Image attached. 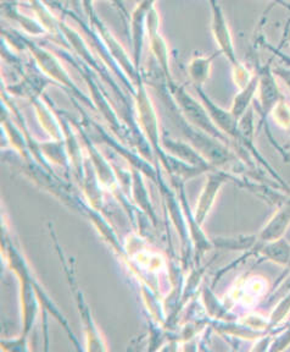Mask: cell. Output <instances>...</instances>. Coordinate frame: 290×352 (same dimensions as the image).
I'll use <instances>...</instances> for the list:
<instances>
[{"mask_svg":"<svg viewBox=\"0 0 290 352\" xmlns=\"http://www.w3.org/2000/svg\"><path fill=\"white\" fill-rule=\"evenodd\" d=\"M87 17L89 22H90V26L99 33V36L104 41L105 45H106L110 55L112 56V59L115 60V63H117L123 70H126L130 76L139 78L137 76V72H136L138 69L137 65L132 63L130 56L125 52V48L121 45L120 42L116 39L115 36L110 32L109 28L105 26L104 22L99 19L98 15L95 14V11Z\"/></svg>","mask_w":290,"mask_h":352,"instance_id":"cell-3","label":"cell"},{"mask_svg":"<svg viewBox=\"0 0 290 352\" xmlns=\"http://www.w3.org/2000/svg\"><path fill=\"white\" fill-rule=\"evenodd\" d=\"M232 69H233V72H232L233 81L239 87V89L245 87L255 75V74H252V72L243 63H239L236 66H232Z\"/></svg>","mask_w":290,"mask_h":352,"instance_id":"cell-13","label":"cell"},{"mask_svg":"<svg viewBox=\"0 0 290 352\" xmlns=\"http://www.w3.org/2000/svg\"><path fill=\"white\" fill-rule=\"evenodd\" d=\"M28 3L31 4V8L34 11L37 21L47 31V34H49L50 37H53V38H58V44L62 47V50L70 48V44L66 41V37L61 31V20L56 19L51 10L48 9V6L43 0H28Z\"/></svg>","mask_w":290,"mask_h":352,"instance_id":"cell-7","label":"cell"},{"mask_svg":"<svg viewBox=\"0 0 290 352\" xmlns=\"http://www.w3.org/2000/svg\"><path fill=\"white\" fill-rule=\"evenodd\" d=\"M226 176L221 175H214L211 176V179H210V182H208V187H206V191L204 193L203 197H202V201H203V204H200V213H199V217L202 218V217H205V214L208 213V209L211 207V204L214 202L215 195L219 191V186H221V184L225 182Z\"/></svg>","mask_w":290,"mask_h":352,"instance_id":"cell-11","label":"cell"},{"mask_svg":"<svg viewBox=\"0 0 290 352\" xmlns=\"http://www.w3.org/2000/svg\"><path fill=\"white\" fill-rule=\"evenodd\" d=\"M208 4L211 9V31H213L215 42L219 45V52L225 55L227 60L230 61V65L236 66L241 61L237 58L233 37H232L230 25L226 19L223 9L219 6L217 0H208Z\"/></svg>","mask_w":290,"mask_h":352,"instance_id":"cell-2","label":"cell"},{"mask_svg":"<svg viewBox=\"0 0 290 352\" xmlns=\"http://www.w3.org/2000/svg\"><path fill=\"white\" fill-rule=\"evenodd\" d=\"M276 345L277 346L274 347V350H283L288 345H290V328L285 331L283 336H280L278 340L276 341Z\"/></svg>","mask_w":290,"mask_h":352,"instance_id":"cell-17","label":"cell"},{"mask_svg":"<svg viewBox=\"0 0 290 352\" xmlns=\"http://www.w3.org/2000/svg\"><path fill=\"white\" fill-rule=\"evenodd\" d=\"M274 1H276L277 4H280V6H285V8H288V9H290V6H288L287 3H285L283 0H274Z\"/></svg>","mask_w":290,"mask_h":352,"instance_id":"cell-18","label":"cell"},{"mask_svg":"<svg viewBox=\"0 0 290 352\" xmlns=\"http://www.w3.org/2000/svg\"><path fill=\"white\" fill-rule=\"evenodd\" d=\"M289 42H290V31H289Z\"/></svg>","mask_w":290,"mask_h":352,"instance_id":"cell-19","label":"cell"},{"mask_svg":"<svg viewBox=\"0 0 290 352\" xmlns=\"http://www.w3.org/2000/svg\"><path fill=\"white\" fill-rule=\"evenodd\" d=\"M154 6H156V0H139L137 8L132 14V45L134 50V64L137 67L141 64L144 36L147 34V20Z\"/></svg>","mask_w":290,"mask_h":352,"instance_id":"cell-6","label":"cell"},{"mask_svg":"<svg viewBox=\"0 0 290 352\" xmlns=\"http://www.w3.org/2000/svg\"><path fill=\"white\" fill-rule=\"evenodd\" d=\"M258 74H255L252 81L247 83L245 87L239 89V92L237 94L234 102L232 104L230 111L233 113V116H236L237 119H241V116L250 109V104H252V99L255 97V94L258 92Z\"/></svg>","mask_w":290,"mask_h":352,"instance_id":"cell-9","label":"cell"},{"mask_svg":"<svg viewBox=\"0 0 290 352\" xmlns=\"http://www.w3.org/2000/svg\"><path fill=\"white\" fill-rule=\"evenodd\" d=\"M1 12L3 15L9 17L11 20L16 21L19 26L26 31L28 34L32 36H43L47 34V31L44 30L43 26L39 23L37 20H33L31 17L26 16L21 14L17 9L16 1L14 0H3L1 3Z\"/></svg>","mask_w":290,"mask_h":352,"instance_id":"cell-8","label":"cell"},{"mask_svg":"<svg viewBox=\"0 0 290 352\" xmlns=\"http://www.w3.org/2000/svg\"><path fill=\"white\" fill-rule=\"evenodd\" d=\"M147 36L152 54L167 77H170V52L166 41L160 32V16L156 6H154L149 12L147 20Z\"/></svg>","mask_w":290,"mask_h":352,"instance_id":"cell-5","label":"cell"},{"mask_svg":"<svg viewBox=\"0 0 290 352\" xmlns=\"http://www.w3.org/2000/svg\"><path fill=\"white\" fill-rule=\"evenodd\" d=\"M216 55L217 54L213 55V56H197L189 63L188 72L195 83V86H203L204 83L206 82Z\"/></svg>","mask_w":290,"mask_h":352,"instance_id":"cell-10","label":"cell"},{"mask_svg":"<svg viewBox=\"0 0 290 352\" xmlns=\"http://www.w3.org/2000/svg\"><path fill=\"white\" fill-rule=\"evenodd\" d=\"M274 74L277 77L287 85L290 91V66H276L274 69Z\"/></svg>","mask_w":290,"mask_h":352,"instance_id":"cell-16","label":"cell"},{"mask_svg":"<svg viewBox=\"0 0 290 352\" xmlns=\"http://www.w3.org/2000/svg\"><path fill=\"white\" fill-rule=\"evenodd\" d=\"M175 97L177 102H178V104L181 105L182 110H183L184 116H186V119L192 121V124H194L199 129H202L204 132H206L210 136L217 138L219 141H227L225 133L219 131V127L215 125L214 120L211 119V116L208 114V111L205 107L199 104L197 100H194L182 88H176Z\"/></svg>","mask_w":290,"mask_h":352,"instance_id":"cell-1","label":"cell"},{"mask_svg":"<svg viewBox=\"0 0 290 352\" xmlns=\"http://www.w3.org/2000/svg\"><path fill=\"white\" fill-rule=\"evenodd\" d=\"M110 1L119 9L121 15L127 20L128 12H127L126 6H125L123 0H110ZM82 8L84 12H86V15L89 16L92 12H94V0H82Z\"/></svg>","mask_w":290,"mask_h":352,"instance_id":"cell-14","label":"cell"},{"mask_svg":"<svg viewBox=\"0 0 290 352\" xmlns=\"http://www.w3.org/2000/svg\"><path fill=\"white\" fill-rule=\"evenodd\" d=\"M290 309V292L285 297V300L280 303V306L276 308V311L274 312V316H272V322H274V324L276 323H278L280 320L285 318V316L288 314Z\"/></svg>","mask_w":290,"mask_h":352,"instance_id":"cell-15","label":"cell"},{"mask_svg":"<svg viewBox=\"0 0 290 352\" xmlns=\"http://www.w3.org/2000/svg\"><path fill=\"white\" fill-rule=\"evenodd\" d=\"M258 99H260V108L263 113V119L266 120L271 111L282 99L278 83H277V75L274 74L271 64L260 66L258 69Z\"/></svg>","mask_w":290,"mask_h":352,"instance_id":"cell-4","label":"cell"},{"mask_svg":"<svg viewBox=\"0 0 290 352\" xmlns=\"http://www.w3.org/2000/svg\"><path fill=\"white\" fill-rule=\"evenodd\" d=\"M271 116L282 129L290 132V103L285 97H282L280 102L274 105Z\"/></svg>","mask_w":290,"mask_h":352,"instance_id":"cell-12","label":"cell"}]
</instances>
